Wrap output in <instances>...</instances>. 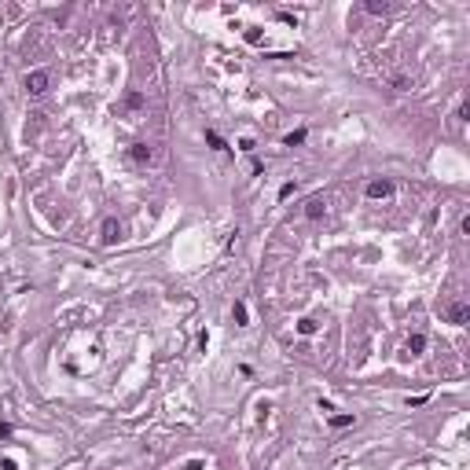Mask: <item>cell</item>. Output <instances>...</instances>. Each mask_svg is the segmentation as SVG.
Segmentation results:
<instances>
[{
  "label": "cell",
  "mask_w": 470,
  "mask_h": 470,
  "mask_svg": "<svg viewBox=\"0 0 470 470\" xmlns=\"http://www.w3.org/2000/svg\"><path fill=\"white\" fill-rule=\"evenodd\" d=\"M368 11H371V15H386V11H390V4H386V0H382V4H379V0H371Z\"/></svg>",
  "instance_id": "8"
},
{
  "label": "cell",
  "mask_w": 470,
  "mask_h": 470,
  "mask_svg": "<svg viewBox=\"0 0 470 470\" xmlns=\"http://www.w3.org/2000/svg\"><path fill=\"white\" fill-rule=\"evenodd\" d=\"M118 235H121L118 221H114V217H107V221H103V242L110 246V242H118Z\"/></svg>",
  "instance_id": "6"
},
{
  "label": "cell",
  "mask_w": 470,
  "mask_h": 470,
  "mask_svg": "<svg viewBox=\"0 0 470 470\" xmlns=\"http://www.w3.org/2000/svg\"><path fill=\"white\" fill-rule=\"evenodd\" d=\"M422 349H426V338H422V334H411V338H408V353L419 356Z\"/></svg>",
  "instance_id": "7"
},
{
  "label": "cell",
  "mask_w": 470,
  "mask_h": 470,
  "mask_svg": "<svg viewBox=\"0 0 470 470\" xmlns=\"http://www.w3.org/2000/svg\"><path fill=\"white\" fill-rule=\"evenodd\" d=\"M390 191H393L390 180H371L368 184V199H390Z\"/></svg>",
  "instance_id": "4"
},
{
  "label": "cell",
  "mask_w": 470,
  "mask_h": 470,
  "mask_svg": "<svg viewBox=\"0 0 470 470\" xmlns=\"http://www.w3.org/2000/svg\"><path fill=\"white\" fill-rule=\"evenodd\" d=\"M206 140H210V144H213V147H217V151H224V140H221L217 133H206Z\"/></svg>",
  "instance_id": "12"
},
{
  "label": "cell",
  "mask_w": 470,
  "mask_h": 470,
  "mask_svg": "<svg viewBox=\"0 0 470 470\" xmlns=\"http://www.w3.org/2000/svg\"><path fill=\"white\" fill-rule=\"evenodd\" d=\"M323 213H327V202L319 199V195H316V199H309V206H305V217H309V221L323 217Z\"/></svg>",
  "instance_id": "5"
},
{
  "label": "cell",
  "mask_w": 470,
  "mask_h": 470,
  "mask_svg": "<svg viewBox=\"0 0 470 470\" xmlns=\"http://www.w3.org/2000/svg\"><path fill=\"white\" fill-rule=\"evenodd\" d=\"M445 316H448V323L463 327L467 319H470V305H467V302H448V309H445Z\"/></svg>",
  "instance_id": "2"
},
{
  "label": "cell",
  "mask_w": 470,
  "mask_h": 470,
  "mask_svg": "<svg viewBox=\"0 0 470 470\" xmlns=\"http://www.w3.org/2000/svg\"><path fill=\"white\" fill-rule=\"evenodd\" d=\"M349 422H353L349 415H331V426H338V430H342V426H349Z\"/></svg>",
  "instance_id": "11"
},
{
  "label": "cell",
  "mask_w": 470,
  "mask_h": 470,
  "mask_svg": "<svg viewBox=\"0 0 470 470\" xmlns=\"http://www.w3.org/2000/svg\"><path fill=\"white\" fill-rule=\"evenodd\" d=\"M129 155H133L136 165H151V162H155V151H151L147 144H133V151H129Z\"/></svg>",
  "instance_id": "3"
},
{
  "label": "cell",
  "mask_w": 470,
  "mask_h": 470,
  "mask_svg": "<svg viewBox=\"0 0 470 470\" xmlns=\"http://www.w3.org/2000/svg\"><path fill=\"white\" fill-rule=\"evenodd\" d=\"M298 334H316V319H302V323H298Z\"/></svg>",
  "instance_id": "9"
},
{
  "label": "cell",
  "mask_w": 470,
  "mask_h": 470,
  "mask_svg": "<svg viewBox=\"0 0 470 470\" xmlns=\"http://www.w3.org/2000/svg\"><path fill=\"white\" fill-rule=\"evenodd\" d=\"M305 140V129H298V133H287V147H294V144H302Z\"/></svg>",
  "instance_id": "10"
},
{
  "label": "cell",
  "mask_w": 470,
  "mask_h": 470,
  "mask_svg": "<svg viewBox=\"0 0 470 470\" xmlns=\"http://www.w3.org/2000/svg\"><path fill=\"white\" fill-rule=\"evenodd\" d=\"M48 70H30L26 74V92H30V96H41V92H48Z\"/></svg>",
  "instance_id": "1"
}]
</instances>
